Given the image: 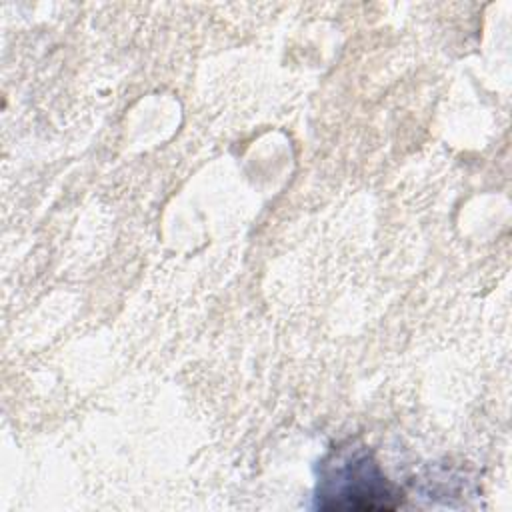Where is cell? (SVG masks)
<instances>
[{"label": "cell", "mask_w": 512, "mask_h": 512, "mask_svg": "<svg viewBox=\"0 0 512 512\" xmlns=\"http://www.w3.org/2000/svg\"><path fill=\"white\" fill-rule=\"evenodd\" d=\"M404 492L386 478L366 446L354 442L332 448L318 466L314 506L328 512L396 510Z\"/></svg>", "instance_id": "6da1fadb"}]
</instances>
